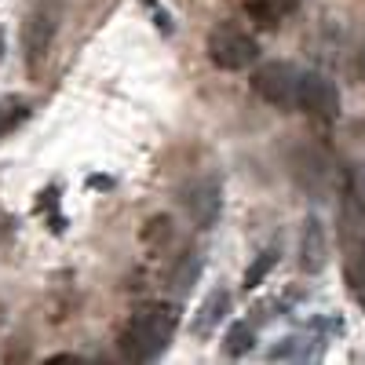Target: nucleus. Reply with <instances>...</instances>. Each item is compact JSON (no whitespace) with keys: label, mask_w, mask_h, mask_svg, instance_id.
I'll return each mask as SVG.
<instances>
[{"label":"nucleus","mask_w":365,"mask_h":365,"mask_svg":"<svg viewBox=\"0 0 365 365\" xmlns=\"http://www.w3.org/2000/svg\"><path fill=\"white\" fill-rule=\"evenodd\" d=\"M329 263V237H325V223L318 216L303 220L299 230V270L303 274H322Z\"/></svg>","instance_id":"0eeeda50"},{"label":"nucleus","mask_w":365,"mask_h":365,"mask_svg":"<svg viewBox=\"0 0 365 365\" xmlns=\"http://www.w3.org/2000/svg\"><path fill=\"white\" fill-rule=\"evenodd\" d=\"M172 234H175V230H172V220H168V216H154V220L143 227L139 237H143V245H146L150 256H161V252L172 245Z\"/></svg>","instance_id":"f8f14e48"},{"label":"nucleus","mask_w":365,"mask_h":365,"mask_svg":"<svg viewBox=\"0 0 365 365\" xmlns=\"http://www.w3.org/2000/svg\"><path fill=\"white\" fill-rule=\"evenodd\" d=\"M22 117H26V103H19V99H4V106H0V135L11 132V128H15V120H22Z\"/></svg>","instance_id":"dca6fc26"},{"label":"nucleus","mask_w":365,"mask_h":365,"mask_svg":"<svg viewBox=\"0 0 365 365\" xmlns=\"http://www.w3.org/2000/svg\"><path fill=\"white\" fill-rule=\"evenodd\" d=\"M182 201H187V212H190V220L197 230H208V227H216L220 220V208H223V194H220V179H197L194 187L182 194Z\"/></svg>","instance_id":"39448f33"},{"label":"nucleus","mask_w":365,"mask_h":365,"mask_svg":"<svg viewBox=\"0 0 365 365\" xmlns=\"http://www.w3.org/2000/svg\"><path fill=\"white\" fill-rule=\"evenodd\" d=\"M227 311H230V292L227 289H212L205 299H201V307H197V314H194V322H190V332L197 340H208L212 332L220 329V322L227 318Z\"/></svg>","instance_id":"6e6552de"},{"label":"nucleus","mask_w":365,"mask_h":365,"mask_svg":"<svg viewBox=\"0 0 365 365\" xmlns=\"http://www.w3.org/2000/svg\"><path fill=\"white\" fill-rule=\"evenodd\" d=\"M299 77H303V70H296L292 63H285V58H270V63H259L252 70V91L263 103L278 106V110H296Z\"/></svg>","instance_id":"7ed1b4c3"},{"label":"nucleus","mask_w":365,"mask_h":365,"mask_svg":"<svg viewBox=\"0 0 365 365\" xmlns=\"http://www.w3.org/2000/svg\"><path fill=\"white\" fill-rule=\"evenodd\" d=\"M208 58H212V66H220L227 73H237V70H249L256 66V58H259V44L252 34H245L237 22H220L216 29L208 34Z\"/></svg>","instance_id":"f03ea898"},{"label":"nucleus","mask_w":365,"mask_h":365,"mask_svg":"<svg viewBox=\"0 0 365 365\" xmlns=\"http://www.w3.org/2000/svg\"><path fill=\"white\" fill-rule=\"evenodd\" d=\"M344 278H347V289H351V296L361 303V311H365V256H354V259H347V267H344Z\"/></svg>","instance_id":"4468645a"},{"label":"nucleus","mask_w":365,"mask_h":365,"mask_svg":"<svg viewBox=\"0 0 365 365\" xmlns=\"http://www.w3.org/2000/svg\"><path fill=\"white\" fill-rule=\"evenodd\" d=\"M175 329H179V303H165V299L143 303L120 329L117 347L128 361H154L158 354L168 351Z\"/></svg>","instance_id":"f257e3e1"},{"label":"nucleus","mask_w":365,"mask_h":365,"mask_svg":"<svg viewBox=\"0 0 365 365\" xmlns=\"http://www.w3.org/2000/svg\"><path fill=\"white\" fill-rule=\"evenodd\" d=\"M278 263V252L274 249H267V252H259V259L245 270V289H256V285H263V278L270 274V267Z\"/></svg>","instance_id":"2eb2a0df"},{"label":"nucleus","mask_w":365,"mask_h":365,"mask_svg":"<svg viewBox=\"0 0 365 365\" xmlns=\"http://www.w3.org/2000/svg\"><path fill=\"white\" fill-rule=\"evenodd\" d=\"M296 8H299V0H245V11L259 26H267V29H274L285 15H292Z\"/></svg>","instance_id":"9d476101"},{"label":"nucleus","mask_w":365,"mask_h":365,"mask_svg":"<svg viewBox=\"0 0 365 365\" xmlns=\"http://www.w3.org/2000/svg\"><path fill=\"white\" fill-rule=\"evenodd\" d=\"M256 344V329L252 322H234L230 332H227V340H223V354L227 358H241V354H249Z\"/></svg>","instance_id":"ddd939ff"},{"label":"nucleus","mask_w":365,"mask_h":365,"mask_svg":"<svg viewBox=\"0 0 365 365\" xmlns=\"http://www.w3.org/2000/svg\"><path fill=\"white\" fill-rule=\"evenodd\" d=\"M51 41H55V19L48 11H34L26 19V29H22V44H26V63L34 73H41L44 58L51 51Z\"/></svg>","instance_id":"423d86ee"},{"label":"nucleus","mask_w":365,"mask_h":365,"mask_svg":"<svg viewBox=\"0 0 365 365\" xmlns=\"http://www.w3.org/2000/svg\"><path fill=\"white\" fill-rule=\"evenodd\" d=\"M292 172H296V179H299L311 194H314V190L322 194V190L329 187V179H332V161L322 154V150H303V154L296 158V168H292Z\"/></svg>","instance_id":"1a4fd4ad"},{"label":"nucleus","mask_w":365,"mask_h":365,"mask_svg":"<svg viewBox=\"0 0 365 365\" xmlns=\"http://www.w3.org/2000/svg\"><path fill=\"white\" fill-rule=\"evenodd\" d=\"M201 267H205V256H201V249H187V256H182V259L172 267V289L182 296V292H187V289L197 282Z\"/></svg>","instance_id":"9b49d317"},{"label":"nucleus","mask_w":365,"mask_h":365,"mask_svg":"<svg viewBox=\"0 0 365 365\" xmlns=\"http://www.w3.org/2000/svg\"><path fill=\"white\" fill-rule=\"evenodd\" d=\"M296 110L311 113L314 120H336L340 117V91L325 73H303L299 77V99Z\"/></svg>","instance_id":"20e7f679"}]
</instances>
